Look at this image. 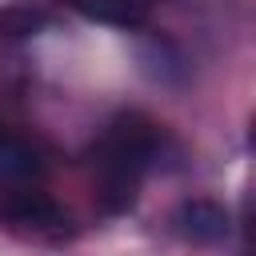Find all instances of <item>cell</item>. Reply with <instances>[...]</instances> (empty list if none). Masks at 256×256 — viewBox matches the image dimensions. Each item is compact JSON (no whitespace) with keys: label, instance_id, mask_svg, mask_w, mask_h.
<instances>
[{"label":"cell","instance_id":"obj_1","mask_svg":"<svg viewBox=\"0 0 256 256\" xmlns=\"http://www.w3.org/2000/svg\"><path fill=\"white\" fill-rule=\"evenodd\" d=\"M160 148V132L156 124L140 120V116H120L96 144V180H100V200L108 212H124L136 204L140 180L148 172V164L156 160Z\"/></svg>","mask_w":256,"mask_h":256},{"label":"cell","instance_id":"obj_2","mask_svg":"<svg viewBox=\"0 0 256 256\" xmlns=\"http://www.w3.org/2000/svg\"><path fill=\"white\" fill-rule=\"evenodd\" d=\"M0 216L20 228V232H60L68 220L60 212V204L44 192H36L32 184L28 188H16V192H4L0 196Z\"/></svg>","mask_w":256,"mask_h":256},{"label":"cell","instance_id":"obj_3","mask_svg":"<svg viewBox=\"0 0 256 256\" xmlns=\"http://www.w3.org/2000/svg\"><path fill=\"white\" fill-rule=\"evenodd\" d=\"M36 176H40L36 148L28 140L12 136V132H0V196L16 192V188H28Z\"/></svg>","mask_w":256,"mask_h":256},{"label":"cell","instance_id":"obj_4","mask_svg":"<svg viewBox=\"0 0 256 256\" xmlns=\"http://www.w3.org/2000/svg\"><path fill=\"white\" fill-rule=\"evenodd\" d=\"M176 228L196 244H212V240H224L228 212L220 204H212V200H184L180 212H176Z\"/></svg>","mask_w":256,"mask_h":256},{"label":"cell","instance_id":"obj_5","mask_svg":"<svg viewBox=\"0 0 256 256\" xmlns=\"http://www.w3.org/2000/svg\"><path fill=\"white\" fill-rule=\"evenodd\" d=\"M72 8L96 24H112V28H136L148 12L152 0H72Z\"/></svg>","mask_w":256,"mask_h":256}]
</instances>
